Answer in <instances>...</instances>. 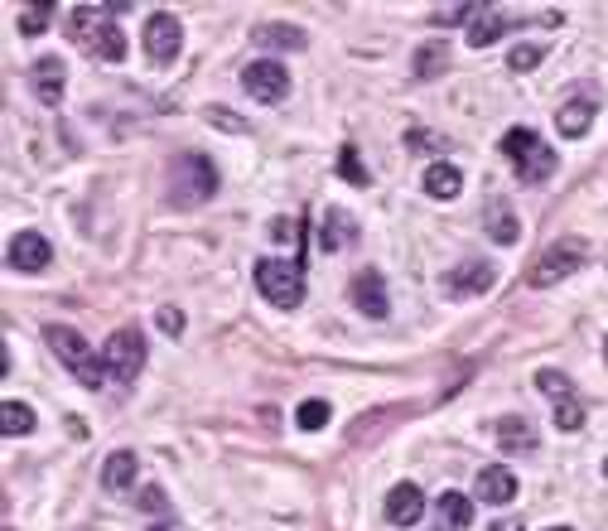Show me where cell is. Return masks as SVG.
I'll use <instances>...</instances> for the list:
<instances>
[{
    "mask_svg": "<svg viewBox=\"0 0 608 531\" xmlns=\"http://www.w3.org/2000/svg\"><path fill=\"white\" fill-rule=\"evenodd\" d=\"M102 363H107V377H116V382L131 387L140 377V367H145V334H140V329H116V334L107 338Z\"/></svg>",
    "mask_w": 608,
    "mask_h": 531,
    "instance_id": "cell-7",
    "label": "cell"
},
{
    "mask_svg": "<svg viewBox=\"0 0 608 531\" xmlns=\"http://www.w3.org/2000/svg\"><path fill=\"white\" fill-rule=\"evenodd\" d=\"M551 531H570V527H551Z\"/></svg>",
    "mask_w": 608,
    "mask_h": 531,
    "instance_id": "cell-42",
    "label": "cell"
},
{
    "mask_svg": "<svg viewBox=\"0 0 608 531\" xmlns=\"http://www.w3.org/2000/svg\"><path fill=\"white\" fill-rule=\"evenodd\" d=\"M584 256H589V247H584L580 237L551 242L546 252L531 261V271H526V285H531V290H551V285H560L565 276H575V271H580Z\"/></svg>",
    "mask_w": 608,
    "mask_h": 531,
    "instance_id": "cell-6",
    "label": "cell"
},
{
    "mask_svg": "<svg viewBox=\"0 0 608 531\" xmlns=\"http://www.w3.org/2000/svg\"><path fill=\"white\" fill-rule=\"evenodd\" d=\"M49 20H54V5L49 0H39V5H20V34H44L49 29Z\"/></svg>",
    "mask_w": 608,
    "mask_h": 531,
    "instance_id": "cell-27",
    "label": "cell"
},
{
    "mask_svg": "<svg viewBox=\"0 0 608 531\" xmlns=\"http://www.w3.org/2000/svg\"><path fill=\"white\" fill-rule=\"evenodd\" d=\"M536 387L551 396V401H565V396H575V382H570L565 372H551V367H546V372H536Z\"/></svg>",
    "mask_w": 608,
    "mask_h": 531,
    "instance_id": "cell-31",
    "label": "cell"
},
{
    "mask_svg": "<svg viewBox=\"0 0 608 531\" xmlns=\"http://www.w3.org/2000/svg\"><path fill=\"white\" fill-rule=\"evenodd\" d=\"M599 112V102L594 97H570V102H560V112H555V131L565 140H580L589 131V121Z\"/></svg>",
    "mask_w": 608,
    "mask_h": 531,
    "instance_id": "cell-16",
    "label": "cell"
},
{
    "mask_svg": "<svg viewBox=\"0 0 608 531\" xmlns=\"http://www.w3.org/2000/svg\"><path fill=\"white\" fill-rule=\"evenodd\" d=\"M150 531H169V527H150Z\"/></svg>",
    "mask_w": 608,
    "mask_h": 531,
    "instance_id": "cell-41",
    "label": "cell"
},
{
    "mask_svg": "<svg viewBox=\"0 0 608 531\" xmlns=\"http://www.w3.org/2000/svg\"><path fill=\"white\" fill-rule=\"evenodd\" d=\"M358 237V223H353V213H343V208H329L324 213V223H319V247L324 252H338V247H348Z\"/></svg>",
    "mask_w": 608,
    "mask_h": 531,
    "instance_id": "cell-20",
    "label": "cell"
},
{
    "mask_svg": "<svg viewBox=\"0 0 608 531\" xmlns=\"http://www.w3.org/2000/svg\"><path fill=\"white\" fill-rule=\"evenodd\" d=\"M49 256H54V247H49L39 232H15V237H10V266H15V271H25V276L44 271V266H49Z\"/></svg>",
    "mask_w": 608,
    "mask_h": 531,
    "instance_id": "cell-12",
    "label": "cell"
},
{
    "mask_svg": "<svg viewBox=\"0 0 608 531\" xmlns=\"http://www.w3.org/2000/svg\"><path fill=\"white\" fill-rule=\"evenodd\" d=\"M68 34H73L78 49L97 54L102 63H126V34H121V25H111L107 5H73L68 10Z\"/></svg>",
    "mask_w": 608,
    "mask_h": 531,
    "instance_id": "cell-1",
    "label": "cell"
},
{
    "mask_svg": "<svg viewBox=\"0 0 608 531\" xmlns=\"http://www.w3.org/2000/svg\"><path fill=\"white\" fill-rule=\"evenodd\" d=\"M507 29H512V20H507V15H498V10H483V15L469 25V49H488V44H498Z\"/></svg>",
    "mask_w": 608,
    "mask_h": 531,
    "instance_id": "cell-22",
    "label": "cell"
},
{
    "mask_svg": "<svg viewBox=\"0 0 608 531\" xmlns=\"http://www.w3.org/2000/svg\"><path fill=\"white\" fill-rule=\"evenodd\" d=\"M348 290H353V305H358L367 319H387V314H391L387 285H382V276H377V271H358Z\"/></svg>",
    "mask_w": 608,
    "mask_h": 531,
    "instance_id": "cell-13",
    "label": "cell"
},
{
    "mask_svg": "<svg viewBox=\"0 0 608 531\" xmlns=\"http://www.w3.org/2000/svg\"><path fill=\"white\" fill-rule=\"evenodd\" d=\"M242 87L251 92V102H266V107H276L290 97V68L276 63V58H256L242 68Z\"/></svg>",
    "mask_w": 608,
    "mask_h": 531,
    "instance_id": "cell-8",
    "label": "cell"
},
{
    "mask_svg": "<svg viewBox=\"0 0 608 531\" xmlns=\"http://www.w3.org/2000/svg\"><path fill=\"white\" fill-rule=\"evenodd\" d=\"M425 194L444 198V203H449V198H459V194H464V174H459L454 165H444V160H435V165L425 169Z\"/></svg>",
    "mask_w": 608,
    "mask_h": 531,
    "instance_id": "cell-21",
    "label": "cell"
},
{
    "mask_svg": "<svg viewBox=\"0 0 608 531\" xmlns=\"http://www.w3.org/2000/svg\"><path fill=\"white\" fill-rule=\"evenodd\" d=\"M179 49H184V25H179L169 10H155V15L145 20V54L165 68V63L179 58Z\"/></svg>",
    "mask_w": 608,
    "mask_h": 531,
    "instance_id": "cell-9",
    "label": "cell"
},
{
    "mask_svg": "<svg viewBox=\"0 0 608 531\" xmlns=\"http://www.w3.org/2000/svg\"><path fill=\"white\" fill-rule=\"evenodd\" d=\"M440 522L449 531H469L473 527V503L464 498V493H440Z\"/></svg>",
    "mask_w": 608,
    "mask_h": 531,
    "instance_id": "cell-25",
    "label": "cell"
},
{
    "mask_svg": "<svg viewBox=\"0 0 608 531\" xmlns=\"http://www.w3.org/2000/svg\"><path fill=\"white\" fill-rule=\"evenodd\" d=\"M483 227H488V237L502 242V247H512V242L522 237V223H517V213H512V203H507V198H493V203H488Z\"/></svg>",
    "mask_w": 608,
    "mask_h": 531,
    "instance_id": "cell-19",
    "label": "cell"
},
{
    "mask_svg": "<svg viewBox=\"0 0 608 531\" xmlns=\"http://www.w3.org/2000/svg\"><path fill=\"white\" fill-rule=\"evenodd\" d=\"M44 343L54 348V358L83 382L87 392H97V387L107 382V363L92 353V343H87L73 324H49V329H44Z\"/></svg>",
    "mask_w": 608,
    "mask_h": 531,
    "instance_id": "cell-2",
    "label": "cell"
},
{
    "mask_svg": "<svg viewBox=\"0 0 608 531\" xmlns=\"http://www.w3.org/2000/svg\"><path fill=\"white\" fill-rule=\"evenodd\" d=\"M208 121H218V126H227V131H247L237 116H227V112H208Z\"/></svg>",
    "mask_w": 608,
    "mask_h": 531,
    "instance_id": "cell-38",
    "label": "cell"
},
{
    "mask_svg": "<svg viewBox=\"0 0 608 531\" xmlns=\"http://www.w3.org/2000/svg\"><path fill=\"white\" fill-rule=\"evenodd\" d=\"M604 478H608V464H604Z\"/></svg>",
    "mask_w": 608,
    "mask_h": 531,
    "instance_id": "cell-43",
    "label": "cell"
},
{
    "mask_svg": "<svg viewBox=\"0 0 608 531\" xmlns=\"http://www.w3.org/2000/svg\"><path fill=\"white\" fill-rule=\"evenodd\" d=\"M502 155L517 165L522 184H546V179L555 174V165H560V155H555L551 145L536 136L531 126H512V131L502 136Z\"/></svg>",
    "mask_w": 608,
    "mask_h": 531,
    "instance_id": "cell-3",
    "label": "cell"
},
{
    "mask_svg": "<svg viewBox=\"0 0 608 531\" xmlns=\"http://www.w3.org/2000/svg\"><path fill=\"white\" fill-rule=\"evenodd\" d=\"M444 145H449V140H440L435 131H425V126H411V131H406V150H420V155H444Z\"/></svg>",
    "mask_w": 608,
    "mask_h": 531,
    "instance_id": "cell-32",
    "label": "cell"
},
{
    "mask_svg": "<svg viewBox=\"0 0 608 531\" xmlns=\"http://www.w3.org/2000/svg\"><path fill=\"white\" fill-rule=\"evenodd\" d=\"M213 194H218V169H213V160H203V155L174 160V169H169V203L174 208H198V203H208Z\"/></svg>",
    "mask_w": 608,
    "mask_h": 531,
    "instance_id": "cell-4",
    "label": "cell"
},
{
    "mask_svg": "<svg viewBox=\"0 0 608 531\" xmlns=\"http://www.w3.org/2000/svg\"><path fill=\"white\" fill-rule=\"evenodd\" d=\"M483 10H488V5H473V0H464V5H444V10H435L430 20H435V25H459V20H478Z\"/></svg>",
    "mask_w": 608,
    "mask_h": 531,
    "instance_id": "cell-33",
    "label": "cell"
},
{
    "mask_svg": "<svg viewBox=\"0 0 608 531\" xmlns=\"http://www.w3.org/2000/svg\"><path fill=\"white\" fill-rule=\"evenodd\" d=\"M251 44L256 49H304L309 44V34H304L300 25H280V20H261V25L251 29Z\"/></svg>",
    "mask_w": 608,
    "mask_h": 531,
    "instance_id": "cell-15",
    "label": "cell"
},
{
    "mask_svg": "<svg viewBox=\"0 0 608 531\" xmlns=\"http://www.w3.org/2000/svg\"><path fill=\"white\" fill-rule=\"evenodd\" d=\"M541 58H546V49H541V44H517L507 63H512V73H531V68L541 63Z\"/></svg>",
    "mask_w": 608,
    "mask_h": 531,
    "instance_id": "cell-34",
    "label": "cell"
},
{
    "mask_svg": "<svg viewBox=\"0 0 608 531\" xmlns=\"http://www.w3.org/2000/svg\"><path fill=\"white\" fill-rule=\"evenodd\" d=\"M271 237H276V242H300V223H295V218H290V223L276 218V223H271Z\"/></svg>",
    "mask_w": 608,
    "mask_h": 531,
    "instance_id": "cell-36",
    "label": "cell"
},
{
    "mask_svg": "<svg viewBox=\"0 0 608 531\" xmlns=\"http://www.w3.org/2000/svg\"><path fill=\"white\" fill-rule=\"evenodd\" d=\"M498 445L507 454H526V449H536V430L522 416H507V420H498Z\"/></svg>",
    "mask_w": 608,
    "mask_h": 531,
    "instance_id": "cell-24",
    "label": "cell"
},
{
    "mask_svg": "<svg viewBox=\"0 0 608 531\" xmlns=\"http://www.w3.org/2000/svg\"><path fill=\"white\" fill-rule=\"evenodd\" d=\"M555 430H580L584 425V406H580V396H565V401H555Z\"/></svg>",
    "mask_w": 608,
    "mask_h": 531,
    "instance_id": "cell-30",
    "label": "cell"
},
{
    "mask_svg": "<svg viewBox=\"0 0 608 531\" xmlns=\"http://www.w3.org/2000/svg\"><path fill=\"white\" fill-rule=\"evenodd\" d=\"M444 68H449V44L444 39H430V44L415 49V63H411L415 78H440Z\"/></svg>",
    "mask_w": 608,
    "mask_h": 531,
    "instance_id": "cell-23",
    "label": "cell"
},
{
    "mask_svg": "<svg viewBox=\"0 0 608 531\" xmlns=\"http://www.w3.org/2000/svg\"><path fill=\"white\" fill-rule=\"evenodd\" d=\"M155 324H160V329H165L169 338H179V334H184V309L160 305V314H155Z\"/></svg>",
    "mask_w": 608,
    "mask_h": 531,
    "instance_id": "cell-35",
    "label": "cell"
},
{
    "mask_svg": "<svg viewBox=\"0 0 608 531\" xmlns=\"http://www.w3.org/2000/svg\"><path fill=\"white\" fill-rule=\"evenodd\" d=\"M256 290L276 309H300L304 300V266L285 256H261L256 261Z\"/></svg>",
    "mask_w": 608,
    "mask_h": 531,
    "instance_id": "cell-5",
    "label": "cell"
},
{
    "mask_svg": "<svg viewBox=\"0 0 608 531\" xmlns=\"http://www.w3.org/2000/svg\"><path fill=\"white\" fill-rule=\"evenodd\" d=\"M493 280H498V271H493L488 261L469 256V261H459V266L444 276V295H449V300H473V295L493 290Z\"/></svg>",
    "mask_w": 608,
    "mask_h": 531,
    "instance_id": "cell-10",
    "label": "cell"
},
{
    "mask_svg": "<svg viewBox=\"0 0 608 531\" xmlns=\"http://www.w3.org/2000/svg\"><path fill=\"white\" fill-rule=\"evenodd\" d=\"M473 488H478V498H483V503L507 507L512 498H517V474H512V469H502V464H493V469H483V474H478Z\"/></svg>",
    "mask_w": 608,
    "mask_h": 531,
    "instance_id": "cell-18",
    "label": "cell"
},
{
    "mask_svg": "<svg viewBox=\"0 0 608 531\" xmlns=\"http://www.w3.org/2000/svg\"><path fill=\"white\" fill-rule=\"evenodd\" d=\"M604 358H608V338H604Z\"/></svg>",
    "mask_w": 608,
    "mask_h": 531,
    "instance_id": "cell-40",
    "label": "cell"
},
{
    "mask_svg": "<svg viewBox=\"0 0 608 531\" xmlns=\"http://www.w3.org/2000/svg\"><path fill=\"white\" fill-rule=\"evenodd\" d=\"M29 83H34V97H39L44 107H58V97H63V87H68V63H63V58H54V54L34 58Z\"/></svg>",
    "mask_w": 608,
    "mask_h": 531,
    "instance_id": "cell-11",
    "label": "cell"
},
{
    "mask_svg": "<svg viewBox=\"0 0 608 531\" xmlns=\"http://www.w3.org/2000/svg\"><path fill=\"white\" fill-rule=\"evenodd\" d=\"M329 416H333V406H329V401L309 396V401H304L300 411H295V425H300V430H324V425H329Z\"/></svg>",
    "mask_w": 608,
    "mask_h": 531,
    "instance_id": "cell-28",
    "label": "cell"
},
{
    "mask_svg": "<svg viewBox=\"0 0 608 531\" xmlns=\"http://www.w3.org/2000/svg\"><path fill=\"white\" fill-rule=\"evenodd\" d=\"M420 512H425V493H420L415 483H396V488L387 493V522L391 527H415Z\"/></svg>",
    "mask_w": 608,
    "mask_h": 531,
    "instance_id": "cell-14",
    "label": "cell"
},
{
    "mask_svg": "<svg viewBox=\"0 0 608 531\" xmlns=\"http://www.w3.org/2000/svg\"><path fill=\"white\" fill-rule=\"evenodd\" d=\"M140 507H145V512H165L169 498L160 493V488H145V493H140Z\"/></svg>",
    "mask_w": 608,
    "mask_h": 531,
    "instance_id": "cell-37",
    "label": "cell"
},
{
    "mask_svg": "<svg viewBox=\"0 0 608 531\" xmlns=\"http://www.w3.org/2000/svg\"><path fill=\"white\" fill-rule=\"evenodd\" d=\"M493 531H517V522H507V517H502V522H493Z\"/></svg>",
    "mask_w": 608,
    "mask_h": 531,
    "instance_id": "cell-39",
    "label": "cell"
},
{
    "mask_svg": "<svg viewBox=\"0 0 608 531\" xmlns=\"http://www.w3.org/2000/svg\"><path fill=\"white\" fill-rule=\"evenodd\" d=\"M338 174H343L348 184H367V169H362L358 145H353V140H343V150H338Z\"/></svg>",
    "mask_w": 608,
    "mask_h": 531,
    "instance_id": "cell-29",
    "label": "cell"
},
{
    "mask_svg": "<svg viewBox=\"0 0 608 531\" xmlns=\"http://www.w3.org/2000/svg\"><path fill=\"white\" fill-rule=\"evenodd\" d=\"M136 474H140L136 449H116V454H107V464H102V488L107 493H126V488H136Z\"/></svg>",
    "mask_w": 608,
    "mask_h": 531,
    "instance_id": "cell-17",
    "label": "cell"
},
{
    "mask_svg": "<svg viewBox=\"0 0 608 531\" xmlns=\"http://www.w3.org/2000/svg\"><path fill=\"white\" fill-rule=\"evenodd\" d=\"M34 406H25V401H5L0 406V430L10 435V440H20V435H34Z\"/></svg>",
    "mask_w": 608,
    "mask_h": 531,
    "instance_id": "cell-26",
    "label": "cell"
}]
</instances>
